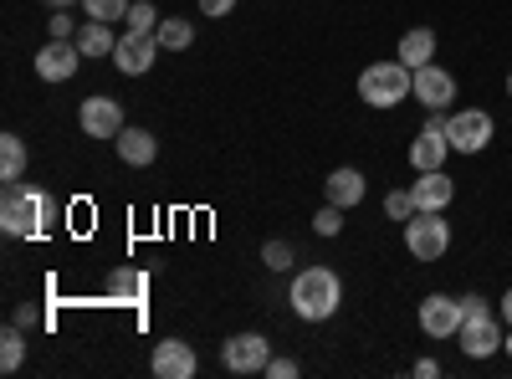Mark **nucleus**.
<instances>
[{"mask_svg":"<svg viewBox=\"0 0 512 379\" xmlns=\"http://www.w3.org/2000/svg\"><path fill=\"white\" fill-rule=\"evenodd\" d=\"M446 154H451L446 118H441V113H431V118H425V129L415 134V144H410V164H415V175H420V170H446Z\"/></svg>","mask_w":512,"mask_h":379,"instance_id":"obj_7","label":"nucleus"},{"mask_svg":"<svg viewBox=\"0 0 512 379\" xmlns=\"http://www.w3.org/2000/svg\"><path fill=\"white\" fill-rule=\"evenodd\" d=\"M507 98H512V72H507Z\"/></svg>","mask_w":512,"mask_h":379,"instance_id":"obj_36","label":"nucleus"},{"mask_svg":"<svg viewBox=\"0 0 512 379\" xmlns=\"http://www.w3.org/2000/svg\"><path fill=\"white\" fill-rule=\"evenodd\" d=\"M502 349H507V354H512V333H502Z\"/></svg>","mask_w":512,"mask_h":379,"instance_id":"obj_35","label":"nucleus"},{"mask_svg":"<svg viewBox=\"0 0 512 379\" xmlns=\"http://www.w3.org/2000/svg\"><path fill=\"white\" fill-rule=\"evenodd\" d=\"M159 47L164 52H185L190 47V41H195V31H190V21H180V16H169V21H159Z\"/></svg>","mask_w":512,"mask_h":379,"instance_id":"obj_22","label":"nucleus"},{"mask_svg":"<svg viewBox=\"0 0 512 379\" xmlns=\"http://www.w3.org/2000/svg\"><path fill=\"white\" fill-rule=\"evenodd\" d=\"M21 359H26V333L11 323V328H6V339H0V369L16 374V369H21Z\"/></svg>","mask_w":512,"mask_h":379,"instance_id":"obj_23","label":"nucleus"},{"mask_svg":"<svg viewBox=\"0 0 512 379\" xmlns=\"http://www.w3.org/2000/svg\"><path fill=\"white\" fill-rule=\"evenodd\" d=\"M52 36H62V41H72V16H52Z\"/></svg>","mask_w":512,"mask_h":379,"instance_id":"obj_31","label":"nucleus"},{"mask_svg":"<svg viewBox=\"0 0 512 379\" xmlns=\"http://www.w3.org/2000/svg\"><path fill=\"white\" fill-rule=\"evenodd\" d=\"M77 123H82V134H88V139H118L128 129L118 98H88L77 108Z\"/></svg>","mask_w":512,"mask_h":379,"instance_id":"obj_11","label":"nucleus"},{"mask_svg":"<svg viewBox=\"0 0 512 379\" xmlns=\"http://www.w3.org/2000/svg\"><path fill=\"white\" fill-rule=\"evenodd\" d=\"M221 359H226L231 374H262L267 359H272V344L262 339V333H236V339H226Z\"/></svg>","mask_w":512,"mask_h":379,"instance_id":"obj_9","label":"nucleus"},{"mask_svg":"<svg viewBox=\"0 0 512 379\" xmlns=\"http://www.w3.org/2000/svg\"><path fill=\"white\" fill-rule=\"evenodd\" d=\"M431 57H436V31L431 26H415V31H405L400 36V62L415 72V67H431Z\"/></svg>","mask_w":512,"mask_h":379,"instance_id":"obj_18","label":"nucleus"},{"mask_svg":"<svg viewBox=\"0 0 512 379\" xmlns=\"http://www.w3.org/2000/svg\"><path fill=\"white\" fill-rule=\"evenodd\" d=\"M77 47H82V57H113L118 52V36L108 31V21H88L77 31Z\"/></svg>","mask_w":512,"mask_h":379,"instance_id":"obj_19","label":"nucleus"},{"mask_svg":"<svg viewBox=\"0 0 512 379\" xmlns=\"http://www.w3.org/2000/svg\"><path fill=\"white\" fill-rule=\"evenodd\" d=\"M262 374H272V379H297V359H267Z\"/></svg>","mask_w":512,"mask_h":379,"instance_id":"obj_29","label":"nucleus"},{"mask_svg":"<svg viewBox=\"0 0 512 379\" xmlns=\"http://www.w3.org/2000/svg\"><path fill=\"white\" fill-rule=\"evenodd\" d=\"M313 226H318V236H338V231H344V205H323L318 210V216H313Z\"/></svg>","mask_w":512,"mask_h":379,"instance_id":"obj_27","label":"nucleus"},{"mask_svg":"<svg viewBox=\"0 0 512 379\" xmlns=\"http://www.w3.org/2000/svg\"><path fill=\"white\" fill-rule=\"evenodd\" d=\"M287 303L303 323H328L338 313V303H344V282H338V272H328V267H308V272L292 277Z\"/></svg>","mask_w":512,"mask_h":379,"instance_id":"obj_2","label":"nucleus"},{"mask_svg":"<svg viewBox=\"0 0 512 379\" xmlns=\"http://www.w3.org/2000/svg\"><path fill=\"white\" fill-rule=\"evenodd\" d=\"M415 98L431 108V113H441V108H451V98H456V77L446 72V67H415Z\"/></svg>","mask_w":512,"mask_h":379,"instance_id":"obj_13","label":"nucleus"},{"mask_svg":"<svg viewBox=\"0 0 512 379\" xmlns=\"http://www.w3.org/2000/svg\"><path fill=\"white\" fill-rule=\"evenodd\" d=\"M164 47H159V36H144V31H123L118 36V52H113V67L118 72H128V77H144L149 67H154V57H159Z\"/></svg>","mask_w":512,"mask_h":379,"instance_id":"obj_10","label":"nucleus"},{"mask_svg":"<svg viewBox=\"0 0 512 379\" xmlns=\"http://www.w3.org/2000/svg\"><path fill=\"white\" fill-rule=\"evenodd\" d=\"M502 318H507V323H512V287H507V292H502Z\"/></svg>","mask_w":512,"mask_h":379,"instance_id":"obj_33","label":"nucleus"},{"mask_svg":"<svg viewBox=\"0 0 512 379\" xmlns=\"http://www.w3.org/2000/svg\"><path fill=\"white\" fill-rule=\"evenodd\" d=\"M57 221V200L47 190H31L21 180L6 185V195H0V226H6V236H47Z\"/></svg>","mask_w":512,"mask_h":379,"instance_id":"obj_1","label":"nucleus"},{"mask_svg":"<svg viewBox=\"0 0 512 379\" xmlns=\"http://www.w3.org/2000/svg\"><path fill=\"white\" fill-rule=\"evenodd\" d=\"M77 62H82V47H77V41L52 36L47 47L36 52V77H41V82H67V77L77 72Z\"/></svg>","mask_w":512,"mask_h":379,"instance_id":"obj_12","label":"nucleus"},{"mask_svg":"<svg viewBox=\"0 0 512 379\" xmlns=\"http://www.w3.org/2000/svg\"><path fill=\"white\" fill-rule=\"evenodd\" d=\"M128 6H134V0H82L88 21H128Z\"/></svg>","mask_w":512,"mask_h":379,"instance_id":"obj_24","label":"nucleus"},{"mask_svg":"<svg viewBox=\"0 0 512 379\" xmlns=\"http://www.w3.org/2000/svg\"><path fill=\"white\" fill-rule=\"evenodd\" d=\"M323 195H328L333 205H344V210H349V205L364 200V175L354 170V164H344V170H333V175L323 180Z\"/></svg>","mask_w":512,"mask_h":379,"instance_id":"obj_16","label":"nucleus"},{"mask_svg":"<svg viewBox=\"0 0 512 379\" xmlns=\"http://www.w3.org/2000/svg\"><path fill=\"white\" fill-rule=\"evenodd\" d=\"M26 175V144L16 139V134H6V139H0V180H21Z\"/></svg>","mask_w":512,"mask_h":379,"instance_id":"obj_21","label":"nucleus"},{"mask_svg":"<svg viewBox=\"0 0 512 379\" xmlns=\"http://www.w3.org/2000/svg\"><path fill=\"white\" fill-rule=\"evenodd\" d=\"M144 292H149V277L134 272V267H123V272L108 277V298L113 303H144Z\"/></svg>","mask_w":512,"mask_h":379,"instance_id":"obj_20","label":"nucleus"},{"mask_svg":"<svg viewBox=\"0 0 512 379\" xmlns=\"http://www.w3.org/2000/svg\"><path fill=\"white\" fill-rule=\"evenodd\" d=\"M461 298H446V292H431V298L420 303V328H425V339H456L461 333Z\"/></svg>","mask_w":512,"mask_h":379,"instance_id":"obj_8","label":"nucleus"},{"mask_svg":"<svg viewBox=\"0 0 512 379\" xmlns=\"http://www.w3.org/2000/svg\"><path fill=\"white\" fill-rule=\"evenodd\" d=\"M410 195H415L420 210H446V205L456 200V180H451L446 170H420L415 185H410Z\"/></svg>","mask_w":512,"mask_h":379,"instance_id":"obj_14","label":"nucleus"},{"mask_svg":"<svg viewBox=\"0 0 512 379\" xmlns=\"http://www.w3.org/2000/svg\"><path fill=\"white\" fill-rule=\"evenodd\" d=\"M492 134H497V123H492V113H482V108H461V113L446 118L451 154H482V149L492 144Z\"/></svg>","mask_w":512,"mask_h":379,"instance_id":"obj_6","label":"nucleus"},{"mask_svg":"<svg viewBox=\"0 0 512 379\" xmlns=\"http://www.w3.org/2000/svg\"><path fill=\"white\" fill-rule=\"evenodd\" d=\"M195 349L190 344H180V339H164V344H154V374L159 379H195Z\"/></svg>","mask_w":512,"mask_h":379,"instance_id":"obj_15","label":"nucleus"},{"mask_svg":"<svg viewBox=\"0 0 512 379\" xmlns=\"http://www.w3.org/2000/svg\"><path fill=\"white\" fill-rule=\"evenodd\" d=\"M405 246L415 262H441L451 251V226H446V210H415L405 221Z\"/></svg>","mask_w":512,"mask_h":379,"instance_id":"obj_5","label":"nucleus"},{"mask_svg":"<svg viewBox=\"0 0 512 379\" xmlns=\"http://www.w3.org/2000/svg\"><path fill=\"white\" fill-rule=\"evenodd\" d=\"M128 31H144V36H154L159 31V11L149 6V0H134V6H128V21H123Z\"/></svg>","mask_w":512,"mask_h":379,"instance_id":"obj_25","label":"nucleus"},{"mask_svg":"<svg viewBox=\"0 0 512 379\" xmlns=\"http://www.w3.org/2000/svg\"><path fill=\"white\" fill-rule=\"evenodd\" d=\"M236 0H200V16H231Z\"/></svg>","mask_w":512,"mask_h":379,"instance_id":"obj_30","label":"nucleus"},{"mask_svg":"<svg viewBox=\"0 0 512 379\" xmlns=\"http://www.w3.org/2000/svg\"><path fill=\"white\" fill-rule=\"evenodd\" d=\"M461 308H466V318H461V354L466 359H492L497 349H502V328H497V313L482 303V298H461Z\"/></svg>","mask_w":512,"mask_h":379,"instance_id":"obj_4","label":"nucleus"},{"mask_svg":"<svg viewBox=\"0 0 512 379\" xmlns=\"http://www.w3.org/2000/svg\"><path fill=\"white\" fill-rule=\"evenodd\" d=\"M113 149H118V159H123V164H154L159 139H154L149 129H123V134L113 139Z\"/></svg>","mask_w":512,"mask_h":379,"instance_id":"obj_17","label":"nucleus"},{"mask_svg":"<svg viewBox=\"0 0 512 379\" xmlns=\"http://www.w3.org/2000/svg\"><path fill=\"white\" fill-rule=\"evenodd\" d=\"M415 374H420V379H436L441 364H436V359H415Z\"/></svg>","mask_w":512,"mask_h":379,"instance_id":"obj_32","label":"nucleus"},{"mask_svg":"<svg viewBox=\"0 0 512 379\" xmlns=\"http://www.w3.org/2000/svg\"><path fill=\"white\" fill-rule=\"evenodd\" d=\"M52 11H72V6H82V0H47Z\"/></svg>","mask_w":512,"mask_h":379,"instance_id":"obj_34","label":"nucleus"},{"mask_svg":"<svg viewBox=\"0 0 512 379\" xmlns=\"http://www.w3.org/2000/svg\"><path fill=\"white\" fill-rule=\"evenodd\" d=\"M359 98L369 108H400L405 98H415V72L405 62H374L359 72Z\"/></svg>","mask_w":512,"mask_h":379,"instance_id":"obj_3","label":"nucleus"},{"mask_svg":"<svg viewBox=\"0 0 512 379\" xmlns=\"http://www.w3.org/2000/svg\"><path fill=\"white\" fill-rule=\"evenodd\" d=\"M262 262H267L272 272H287V267H292V246H287V241H267V246H262Z\"/></svg>","mask_w":512,"mask_h":379,"instance_id":"obj_28","label":"nucleus"},{"mask_svg":"<svg viewBox=\"0 0 512 379\" xmlns=\"http://www.w3.org/2000/svg\"><path fill=\"white\" fill-rule=\"evenodd\" d=\"M415 210H420V205H415L410 190H390V195H384V216H390V221H410Z\"/></svg>","mask_w":512,"mask_h":379,"instance_id":"obj_26","label":"nucleus"}]
</instances>
